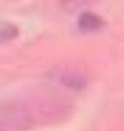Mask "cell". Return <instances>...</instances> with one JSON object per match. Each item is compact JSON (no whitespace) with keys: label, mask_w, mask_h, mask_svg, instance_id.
<instances>
[{"label":"cell","mask_w":124,"mask_h":131,"mask_svg":"<svg viewBox=\"0 0 124 131\" xmlns=\"http://www.w3.org/2000/svg\"><path fill=\"white\" fill-rule=\"evenodd\" d=\"M58 4L65 12L75 14V12H82V9H85L90 4V0H58Z\"/></svg>","instance_id":"obj_4"},{"label":"cell","mask_w":124,"mask_h":131,"mask_svg":"<svg viewBox=\"0 0 124 131\" xmlns=\"http://www.w3.org/2000/svg\"><path fill=\"white\" fill-rule=\"evenodd\" d=\"M58 80L65 87H70V89H85L87 85L85 77H82L78 73H73V72H65L61 75H58Z\"/></svg>","instance_id":"obj_2"},{"label":"cell","mask_w":124,"mask_h":131,"mask_svg":"<svg viewBox=\"0 0 124 131\" xmlns=\"http://www.w3.org/2000/svg\"><path fill=\"white\" fill-rule=\"evenodd\" d=\"M19 27L14 24V22H0V44H5V43H10V41H14V39L19 38Z\"/></svg>","instance_id":"obj_3"},{"label":"cell","mask_w":124,"mask_h":131,"mask_svg":"<svg viewBox=\"0 0 124 131\" xmlns=\"http://www.w3.org/2000/svg\"><path fill=\"white\" fill-rule=\"evenodd\" d=\"M0 131H5V129H4V126H2V123H0Z\"/></svg>","instance_id":"obj_5"},{"label":"cell","mask_w":124,"mask_h":131,"mask_svg":"<svg viewBox=\"0 0 124 131\" xmlns=\"http://www.w3.org/2000/svg\"><path fill=\"white\" fill-rule=\"evenodd\" d=\"M78 31L83 34H90V32H97V31L104 29L105 20L100 15L94 14V12H80L78 15Z\"/></svg>","instance_id":"obj_1"}]
</instances>
